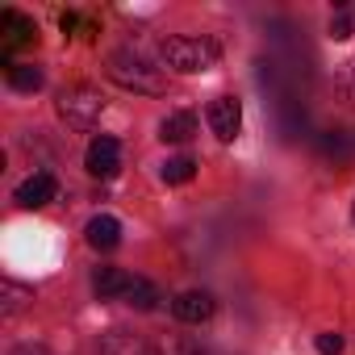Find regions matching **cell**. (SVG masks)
Returning a JSON list of instances; mask_svg holds the SVG:
<instances>
[{
	"mask_svg": "<svg viewBox=\"0 0 355 355\" xmlns=\"http://www.w3.org/2000/svg\"><path fill=\"white\" fill-rule=\"evenodd\" d=\"M105 113V96L92 88V84H71L59 92V117L76 130H92Z\"/></svg>",
	"mask_w": 355,
	"mask_h": 355,
	"instance_id": "cell-3",
	"label": "cell"
},
{
	"mask_svg": "<svg viewBox=\"0 0 355 355\" xmlns=\"http://www.w3.org/2000/svg\"><path fill=\"white\" fill-rule=\"evenodd\" d=\"M313 347H318V355H338V351H343V338H338L334 330H326V334L313 338Z\"/></svg>",
	"mask_w": 355,
	"mask_h": 355,
	"instance_id": "cell-17",
	"label": "cell"
},
{
	"mask_svg": "<svg viewBox=\"0 0 355 355\" xmlns=\"http://www.w3.org/2000/svg\"><path fill=\"white\" fill-rule=\"evenodd\" d=\"M9 84H13L17 92H38V88H42V71H38L34 63H13V67H9Z\"/></svg>",
	"mask_w": 355,
	"mask_h": 355,
	"instance_id": "cell-15",
	"label": "cell"
},
{
	"mask_svg": "<svg viewBox=\"0 0 355 355\" xmlns=\"http://www.w3.org/2000/svg\"><path fill=\"white\" fill-rule=\"evenodd\" d=\"M105 355H150L142 338L125 334V330H109L105 334Z\"/></svg>",
	"mask_w": 355,
	"mask_h": 355,
	"instance_id": "cell-13",
	"label": "cell"
},
{
	"mask_svg": "<svg viewBox=\"0 0 355 355\" xmlns=\"http://www.w3.org/2000/svg\"><path fill=\"white\" fill-rule=\"evenodd\" d=\"M109 76H113L121 88L142 92V96H159V92L167 88L163 71H159L150 59H142L138 51H130V46H121V51H113V55H109Z\"/></svg>",
	"mask_w": 355,
	"mask_h": 355,
	"instance_id": "cell-1",
	"label": "cell"
},
{
	"mask_svg": "<svg viewBox=\"0 0 355 355\" xmlns=\"http://www.w3.org/2000/svg\"><path fill=\"white\" fill-rule=\"evenodd\" d=\"M205 117H209V130H214L222 142H234L239 130H243V105H239V96H218Z\"/></svg>",
	"mask_w": 355,
	"mask_h": 355,
	"instance_id": "cell-5",
	"label": "cell"
},
{
	"mask_svg": "<svg viewBox=\"0 0 355 355\" xmlns=\"http://www.w3.org/2000/svg\"><path fill=\"white\" fill-rule=\"evenodd\" d=\"M351 218H355V205H351Z\"/></svg>",
	"mask_w": 355,
	"mask_h": 355,
	"instance_id": "cell-20",
	"label": "cell"
},
{
	"mask_svg": "<svg viewBox=\"0 0 355 355\" xmlns=\"http://www.w3.org/2000/svg\"><path fill=\"white\" fill-rule=\"evenodd\" d=\"M218 42L209 38H163L159 42V59L171 67V71H184V76H197V71H209L218 63Z\"/></svg>",
	"mask_w": 355,
	"mask_h": 355,
	"instance_id": "cell-2",
	"label": "cell"
},
{
	"mask_svg": "<svg viewBox=\"0 0 355 355\" xmlns=\"http://www.w3.org/2000/svg\"><path fill=\"white\" fill-rule=\"evenodd\" d=\"M26 301H34V288H26V284H17V280H5V318L21 313Z\"/></svg>",
	"mask_w": 355,
	"mask_h": 355,
	"instance_id": "cell-16",
	"label": "cell"
},
{
	"mask_svg": "<svg viewBox=\"0 0 355 355\" xmlns=\"http://www.w3.org/2000/svg\"><path fill=\"white\" fill-rule=\"evenodd\" d=\"M51 201H55V175L51 171H34L30 180L17 184V205L21 209H42Z\"/></svg>",
	"mask_w": 355,
	"mask_h": 355,
	"instance_id": "cell-7",
	"label": "cell"
},
{
	"mask_svg": "<svg viewBox=\"0 0 355 355\" xmlns=\"http://www.w3.org/2000/svg\"><path fill=\"white\" fill-rule=\"evenodd\" d=\"M214 297L209 293H201V288H189V293H180L171 301V313L180 318V322H189V326H201V322H209L214 318Z\"/></svg>",
	"mask_w": 355,
	"mask_h": 355,
	"instance_id": "cell-6",
	"label": "cell"
},
{
	"mask_svg": "<svg viewBox=\"0 0 355 355\" xmlns=\"http://www.w3.org/2000/svg\"><path fill=\"white\" fill-rule=\"evenodd\" d=\"M330 38H334V42H343V38H351V21H347V13H338V17L330 21Z\"/></svg>",
	"mask_w": 355,
	"mask_h": 355,
	"instance_id": "cell-18",
	"label": "cell"
},
{
	"mask_svg": "<svg viewBox=\"0 0 355 355\" xmlns=\"http://www.w3.org/2000/svg\"><path fill=\"white\" fill-rule=\"evenodd\" d=\"M88 171L96 175V180H113V175L121 171V142L117 138H109V134H101V138H92L88 142Z\"/></svg>",
	"mask_w": 355,
	"mask_h": 355,
	"instance_id": "cell-4",
	"label": "cell"
},
{
	"mask_svg": "<svg viewBox=\"0 0 355 355\" xmlns=\"http://www.w3.org/2000/svg\"><path fill=\"white\" fill-rule=\"evenodd\" d=\"M130 272H121V268H96V276H92V288H96V297L101 301H113V297H125V288H130Z\"/></svg>",
	"mask_w": 355,
	"mask_h": 355,
	"instance_id": "cell-11",
	"label": "cell"
},
{
	"mask_svg": "<svg viewBox=\"0 0 355 355\" xmlns=\"http://www.w3.org/2000/svg\"><path fill=\"white\" fill-rule=\"evenodd\" d=\"M84 239H88L92 251H113V247L121 243V222L109 218V214H101V218H92V222L84 226Z\"/></svg>",
	"mask_w": 355,
	"mask_h": 355,
	"instance_id": "cell-9",
	"label": "cell"
},
{
	"mask_svg": "<svg viewBox=\"0 0 355 355\" xmlns=\"http://www.w3.org/2000/svg\"><path fill=\"white\" fill-rule=\"evenodd\" d=\"M193 134H197V117L189 109H175V113H167L159 121V138L163 142H189Z\"/></svg>",
	"mask_w": 355,
	"mask_h": 355,
	"instance_id": "cell-10",
	"label": "cell"
},
{
	"mask_svg": "<svg viewBox=\"0 0 355 355\" xmlns=\"http://www.w3.org/2000/svg\"><path fill=\"white\" fill-rule=\"evenodd\" d=\"M121 301H125V305H134V309H142V313H146V309H155V305H159V288H155V284H150V280H142V276H134V280H130V288H125V297H121Z\"/></svg>",
	"mask_w": 355,
	"mask_h": 355,
	"instance_id": "cell-12",
	"label": "cell"
},
{
	"mask_svg": "<svg viewBox=\"0 0 355 355\" xmlns=\"http://www.w3.org/2000/svg\"><path fill=\"white\" fill-rule=\"evenodd\" d=\"M59 26H63V34H71V30L80 26V17H76V13H63V17H59Z\"/></svg>",
	"mask_w": 355,
	"mask_h": 355,
	"instance_id": "cell-19",
	"label": "cell"
},
{
	"mask_svg": "<svg viewBox=\"0 0 355 355\" xmlns=\"http://www.w3.org/2000/svg\"><path fill=\"white\" fill-rule=\"evenodd\" d=\"M163 184H189L193 180V175H197V163L189 159V155H175V159H167L163 163Z\"/></svg>",
	"mask_w": 355,
	"mask_h": 355,
	"instance_id": "cell-14",
	"label": "cell"
},
{
	"mask_svg": "<svg viewBox=\"0 0 355 355\" xmlns=\"http://www.w3.org/2000/svg\"><path fill=\"white\" fill-rule=\"evenodd\" d=\"M0 34H5V55H13L17 46H30L38 38V26L30 17H21L17 9H5L0 13Z\"/></svg>",
	"mask_w": 355,
	"mask_h": 355,
	"instance_id": "cell-8",
	"label": "cell"
}]
</instances>
